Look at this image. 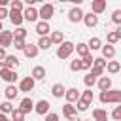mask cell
Returning a JSON list of instances; mask_svg holds the SVG:
<instances>
[{"instance_id": "bcb514c9", "label": "cell", "mask_w": 121, "mask_h": 121, "mask_svg": "<svg viewBox=\"0 0 121 121\" xmlns=\"http://www.w3.org/2000/svg\"><path fill=\"white\" fill-rule=\"evenodd\" d=\"M4 59H6V49H4V47H0V62H2Z\"/></svg>"}, {"instance_id": "9a60e30c", "label": "cell", "mask_w": 121, "mask_h": 121, "mask_svg": "<svg viewBox=\"0 0 121 121\" xmlns=\"http://www.w3.org/2000/svg\"><path fill=\"white\" fill-rule=\"evenodd\" d=\"M83 23H85V26L87 28H93V26H96L98 25V17L96 15H93V13H83V19H81Z\"/></svg>"}, {"instance_id": "c3c4849f", "label": "cell", "mask_w": 121, "mask_h": 121, "mask_svg": "<svg viewBox=\"0 0 121 121\" xmlns=\"http://www.w3.org/2000/svg\"><path fill=\"white\" fill-rule=\"evenodd\" d=\"M4 70H6V64H4V62H0V74H2Z\"/></svg>"}, {"instance_id": "44dd1931", "label": "cell", "mask_w": 121, "mask_h": 121, "mask_svg": "<svg viewBox=\"0 0 121 121\" xmlns=\"http://www.w3.org/2000/svg\"><path fill=\"white\" fill-rule=\"evenodd\" d=\"M23 53H25V57L34 59V57L38 55V47H36L34 43H26V45H25V49H23Z\"/></svg>"}, {"instance_id": "ac0fdd59", "label": "cell", "mask_w": 121, "mask_h": 121, "mask_svg": "<svg viewBox=\"0 0 121 121\" xmlns=\"http://www.w3.org/2000/svg\"><path fill=\"white\" fill-rule=\"evenodd\" d=\"M49 40H51V45H53V43H55V45H60V43L64 42V34H62L60 30H53L51 36H49Z\"/></svg>"}, {"instance_id": "277c9868", "label": "cell", "mask_w": 121, "mask_h": 121, "mask_svg": "<svg viewBox=\"0 0 121 121\" xmlns=\"http://www.w3.org/2000/svg\"><path fill=\"white\" fill-rule=\"evenodd\" d=\"M62 115L68 119V121H78V110L74 104H64L62 106Z\"/></svg>"}, {"instance_id": "7a4b0ae2", "label": "cell", "mask_w": 121, "mask_h": 121, "mask_svg": "<svg viewBox=\"0 0 121 121\" xmlns=\"http://www.w3.org/2000/svg\"><path fill=\"white\" fill-rule=\"evenodd\" d=\"M72 53H74V43L72 42H62L59 45V49H57V57L59 59H68Z\"/></svg>"}, {"instance_id": "1f68e13d", "label": "cell", "mask_w": 121, "mask_h": 121, "mask_svg": "<svg viewBox=\"0 0 121 121\" xmlns=\"http://www.w3.org/2000/svg\"><path fill=\"white\" fill-rule=\"evenodd\" d=\"M11 121H25V113H23L19 108H13V112H11Z\"/></svg>"}, {"instance_id": "d6a6232c", "label": "cell", "mask_w": 121, "mask_h": 121, "mask_svg": "<svg viewBox=\"0 0 121 121\" xmlns=\"http://www.w3.org/2000/svg\"><path fill=\"white\" fill-rule=\"evenodd\" d=\"M87 47H89V49H100V47H102L100 38H91V40H89V43H87Z\"/></svg>"}, {"instance_id": "3957f363", "label": "cell", "mask_w": 121, "mask_h": 121, "mask_svg": "<svg viewBox=\"0 0 121 121\" xmlns=\"http://www.w3.org/2000/svg\"><path fill=\"white\" fill-rule=\"evenodd\" d=\"M53 13H55V8H53V4H43L42 8H40V11H38V17L42 19V21H49L51 17H53Z\"/></svg>"}, {"instance_id": "db71d44e", "label": "cell", "mask_w": 121, "mask_h": 121, "mask_svg": "<svg viewBox=\"0 0 121 121\" xmlns=\"http://www.w3.org/2000/svg\"><path fill=\"white\" fill-rule=\"evenodd\" d=\"M8 121H9V119H8Z\"/></svg>"}, {"instance_id": "7402d4cb", "label": "cell", "mask_w": 121, "mask_h": 121, "mask_svg": "<svg viewBox=\"0 0 121 121\" xmlns=\"http://www.w3.org/2000/svg\"><path fill=\"white\" fill-rule=\"evenodd\" d=\"M100 49H102V59H104V60L115 57V47H113V45H102Z\"/></svg>"}, {"instance_id": "7bdbcfd3", "label": "cell", "mask_w": 121, "mask_h": 121, "mask_svg": "<svg viewBox=\"0 0 121 121\" xmlns=\"http://www.w3.org/2000/svg\"><path fill=\"white\" fill-rule=\"evenodd\" d=\"M70 70H72V72L81 70V62H79V60H72V62H70Z\"/></svg>"}, {"instance_id": "484cf974", "label": "cell", "mask_w": 121, "mask_h": 121, "mask_svg": "<svg viewBox=\"0 0 121 121\" xmlns=\"http://www.w3.org/2000/svg\"><path fill=\"white\" fill-rule=\"evenodd\" d=\"M93 60H95V57H93L91 53H89V55H85V57L79 60V62H81V70H89V68L93 66Z\"/></svg>"}, {"instance_id": "52a82bcc", "label": "cell", "mask_w": 121, "mask_h": 121, "mask_svg": "<svg viewBox=\"0 0 121 121\" xmlns=\"http://www.w3.org/2000/svg\"><path fill=\"white\" fill-rule=\"evenodd\" d=\"M91 9H93L91 13L98 17V13L106 11V0H93V2H91Z\"/></svg>"}, {"instance_id": "ab89813d", "label": "cell", "mask_w": 121, "mask_h": 121, "mask_svg": "<svg viewBox=\"0 0 121 121\" xmlns=\"http://www.w3.org/2000/svg\"><path fill=\"white\" fill-rule=\"evenodd\" d=\"M87 108H89V104H87V102H83L81 98H79V100L76 102V110H78V112H85Z\"/></svg>"}, {"instance_id": "816d5d0a", "label": "cell", "mask_w": 121, "mask_h": 121, "mask_svg": "<svg viewBox=\"0 0 121 121\" xmlns=\"http://www.w3.org/2000/svg\"><path fill=\"white\" fill-rule=\"evenodd\" d=\"M100 121H108V119H100Z\"/></svg>"}, {"instance_id": "83f0119b", "label": "cell", "mask_w": 121, "mask_h": 121, "mask_svg": "<svg viewBox=\"0 0 121 121\" xmlns=\"http://www.w3.org/2000/svg\"><path fill=\"white\" fill-rule=\"evenodd\" d=\"M74 49H76V53L83 59L85 55H89V47H87V43H78V45H74Z\"/></svg>"}, {"instance_id": "d590c367", "label": "cell", "mask_w": 121, "mask_h": 121, "mask_svg": "<svg viewBox=\"0 0 121 121\" xmlns=\"http://www.w3.org/2000/svg\"><path fill=\"white\" fill-rule=\"evenodd\" d=\"M11 45H13L15 49H21V51H23L26 43H25V40H21V38H13V42H11Z\"/></svg>"}, {"instance_id": "ee69618b", "label": "cell", "mask_w": 121, "mask_h": 121, "mask_svg": "<svg viewBox=\"0 0 121 121\" xmlns=\"http://www.w3.org/2000/svg\"><path fill=\"white\" fill-rule=\"evenodd\" d=\"M45 121H59L57 113H45Z\"/></svg>"}, {"instance_id": "e0dca14e", "label": "cell", "mask_w": 121, "mask_h": 121, "mask_svg": "<svg viewBox=\"0 0 121 121\" xmlns=\"http://www.w3.org/2000/svg\"><path fill=\"white\" fill-rule=\"evenodd\" d=\"M96 85H98V89H100V91H110V89H112V78L102 76V78L96 81Z\"/></svg>"}, {"instance_id": "4fadbf2b", "label": "cell", "mask_w": 121, "mask_h": 121, "mask_svg": "<svg viewBox=\"0 0 121 121\" xmlns=\"http://www.w3.org/2000/svg\"><path fill=\"white\" fill-rule=\"evenodd\" d=\"M19 110H21L25 115H26V113H30V112L34 110V102H32V98H28V96H26V98H23V100H21V104H19Z\"/></svg>"}, {"instance_id": "74e56055", "label": "cell", "mask_w": 121, "mask_h": 121, "mask_svg": "<svg viewBox=\"0 0 121 121\" xmlns=\"http://www.w3.org/2000/svg\"><path fill=\"white\" fill-rule=\"evenodd\" d=\"M83 83H85V85H87V87H89V89H91V87H93V85H95V83H96V78H93V76H91V74H87V76H85V78H83Z\"/></svg>"}, {"instance_id": "2e32d148", "label": "cell", "mask_w": 121, "mask_h": 121, "mask_svg": "<svg viewBox=\"0 0 121 121\" xmlns=\"http://www.w3.org/2000/svg\"><path fill=\"white\" fill-rule=\"evenodd\" d=\"M2 62L6 64V68H8V70H15V68L19 66V59H17L15 55H6V59H4Z\"/></svg>"}, {"instance_id": "6da1fadb", "label": "cell", "mask_w": 121, "mask_h": 121, "mask_svg": "<svg viewBox=\"0 0 121 121\" xmlns=\"http://www.w3.org/2000/svg\"><path fill=\"white\" fill-rule=\"evenodd\" d=\"M98 100L102 102V104H119L121 102V91H113V89H110V91H100V96H98Z\"/></svg>"}, {"instance_id": "cb8c5ba5", "label": "cell", "mask_w": 121, "mask_h": 121, "mask_svg": "<svg viewBox=\"0 0 121 121\" xmlns=\"http://www.w3.org/2000/svg\"><path fill=\"white\" fill-rule=\"evenodd\" d=\"M64 85L62 83H55L53 87H51V95L55 96V98H60V96H64Z\"/></svg>"}, {"instance_id": "d6986e66", "label": "cell", "mask_w": 121, "mask_h": 121, "mask_svg": "<svg viewBox=\"0 0 121 121\" xmlns=\"http://www.w3.org/2000/svg\"><path fill=\"white\" fill-rule=\"evenodd\" d=\"M119 38H121V28H117V30H113V32H108V36H106L108 45H115V43L119 42Z\"/></svg>"}, {"instance_id": "4dcf8cb0", "label": "cell", "mask_w": 121, "mask_h": 121, "mask_svg": "<svg viewBox=\"0 0 121 121\" xmlns=\"http://www.w3.org/2000/svg\"><path fill=\"white\" fill-rule=\"evenodd\" d=\"M79 98H81L83 102L91 104V102H93V98H95V95H93V91H91V89H87V91H83V95H79Z\"/></svg>"}, {"instance_id": "f1b7e54d", "label": "cell", "mask_w": 121, "mask_h": 121, "mask_svg": "<svg viewBox=\"0 0 121 121\" xmlns=\"http://www.w3.org/2000/svg\"><path fill=\"white\" fill-rule=\"evenodd\" d=\"M106 70H108L110 74H117V72L121 70V64H119L117 60H110V62L106 64Z\"/></svg>"}, {"instance_id": "b9f144b4", "label": "cell", "mask_w": 121, "mask_h": 121, "mask_svg": "<svg viewBox=\"0 0 121 121\" xmlns=\"http://www.w3.org/2000/svg\"><path fill=\"white\" fill-rule=\"evenodd\" d=\"M112 117H113L115 121H121V106H115V108H113V112H112Z\"/></svg>"}, {"instance_id": "f546056e", "label": "cell", "mask_w": 121, "mask_h": 121, "mask_svg": "<svg viewBox=\"0 0 121 121\" xmlns=\"http://www.w3.org/2000/svg\"><path fill=\"white\" fill-rule=\"evenodd\" d=\"M93 117H95V121L108 119V112H106V110H100V108H96V110H93Z\"/></svg>"}, {"instance_id": "8d00e7d4", "label": "cell", "mask_w": 121, "mask_h": 121, "mask_svg": "<svg viewBox=\"0 0 121 121\" xmlns=\"http://www.w3.org/2000/svg\"><path fill=\"white\" fill-rule=\"evenodd\" d=\"M9 6H11V9H15V11H23V9H25V6H23L21 0H13V2H9Z\"/></svg>"}, {"instance_id": "7dc6e473", "label": "cell", "mask_w": 121, "mask_h": 121, "mask_svg": "<svg viewBox=\"0 0 121 121\" xmlns=\"http://www.w3.org/2000/svg\"><path fill=\"white\" fill-rule=\"evenodd\" d=\"M9 4V0H0V8H6Z\"/></svg>"}, {"instance_id": "603a6c76", "label": "cell", "mask_w": 121, "mask_h": 121, "mask_svg": "<svg viewBox=\"0 0 121 121\" xmlns=\"http://www.w3.org/2000/svg\"><path fill=\"white\" fill-rule=\"evenodd\" d=\"M30 78H32L34 81H36V79H43V78H45V68H43V66H34Z\"/></svg>"}, {"instance_id": "e575fe53", "label": "cell", "mask_w": 121, "mask_h": 121, "mask_svg": "<svg viewBox=\"0 0 121 121\" xmlns=\"http://www.w3.org/2000/svg\"><path fill=\"white\" fill-rule=\"evenodd\" d=\"M11 34H13V38H21V40H25L28 32H26V28H23V26H17V30H15V32H11Z\"/></svg>"}, {"instance_id": "30bf717a", "label": "cell", "mask_w": 121, "mask_h": 121, "mask_svg": "<svg viewBox=\"0 0 121 121\" xmlns=\"http://www.w3.org/2000/svg\"><path fill=\"white\" fill-rule=\"evenodd\" d=\"M34 79L28 76V78H25V79H21V83H19V91H23V93H30L32 89H34Z\"/></svg>"}, {"instance_id": "4316f807", "label": "cell", "mask_w": 121, "mask_h": 121, "mask_svg": "<svg viewBox=\"0 0 121 121\" xmlns=\"http://www.w3.org/2000/svg\"><path fill=\"white\" fill-rule=\"evenodd\" d=\"M36 47H38V49H45V51H47V49L51 47V40H49V36H42V38L38 40V45H36Z\"/></svg>"}, {"instance_id": "f6af8a7d", "label": "cell", "mask_w": 121, "mask_h": 121, "mask_svg": "<svg viewBox=\"0 0 121 121\" xmlns=\"http://www.w3.org/2000/svg\"><path fill=\"white\" fill-rule=\"evenodd\" d=\"M6 17H8V9H6V8H0V21L6 19Z\"/></svg>"}, {"instance_id": "9c48e42d", "label": "cell", "mask_w": 121, "mask_h": 121, "mask_svg": "<svg viewBox=\"0 0 121 121\" xmlns=\"http://www.w3.org/2000/svg\"><path fill=\"white\" fill-rule=\"evenodd\" d=\"M49 108H51V104H49L47 100H38V102L34 104V112H36L38 115H45V113L49 112Z\"/></svg>"}, {"instance_id": "60d3db41", "label": "cell", "mask_w": 121, "mask_h": 121, "mask_svg": "<svg viewBox=\"0 0 121 121\" xmlns=\"http://www.w3.org/2000/svg\"><path fill=\"white\" fill-rule=\"evenodd\" d=\"M112 21H113L115 25H119V23H121V9H115V11L112 13Z\"/></svg>"}, {"instance_id": "681fc988", "label": "cell", "mask_w": 121, "mask_h": 121, "mask_svg": "<svg viewBox=\"0 0 121 121\" xmlns=\"http://www.w3.org/2000/svg\"><path fill=\"white\" fill-rule=\"evenodd\" d=\"M0 121H8V117H6L4 113H0Z\"/></svg>"}, {"instance_id": "5bb4252c", "label": "cell", "mask_w": 121, "mask_h": 121, "mask_svg": "<svg viewBox=\"0 0 121 121\" xmlns=\"http://www.w3.org/2000/svg\"><path fill=\"white\" fill-rule=\"evenodd\" d=\"M8 17H9V21H11L15 26H21V23H23V11L11 9V11H8Z\"/></svg>"}, {"instance_id": "d4e9b609", "label": "cell", "mask_w": 121, "mask_h": 121, "mask_svg": "<svg viewBox=\"0 0 121 121\" xmlns=\"http://www.w3.org/2000/svg\"><path fill=\"white\" fill-rule=\"evenodd\" d=\"M17 93H19V89H17L15 85H8V87L4 89V95H6V98H8V102H9V100H13V98L17 96Z\"/></svg>"}, {"instance_id": "ffe728a7", "label": "cell", "mask_w": 121, "mask_h": 121, "mask_svg": "<svg viewBox=\"0 0 121 121\" xmlns=\"http://www.w3.org/2000/svg\"><path fill=\"white\" fill-rule=\"evenodd\" d=\"M51 28H49V23H45V21H40V23H36V32L40 34V38L42 36H47V32H49Z\"/></svg>"}, {"instance_id": "f35d334b", "label": "cell", "mask_w": 121, "mask_h": 121, "mask_svg": "<svg viewBox=\"0 0 121 121\" xmlns=\"http://www.w3.org/2000/svg\"><path fill=\"white\" fill-rule=\"evenodd\" d=\"M93 66H95V68H102V70H104V68H106V60H104L102 57H100V59H95V60H93Z\"/></svg>"}, {"instance_id": "836d02e7", "label": "cell", "mask_w": 121, "mask_h": 121, "mask_svg": "<svg viewBox=\"0 0 121 121\" xmlns=\"http://www.w3.org/2000/svg\"><path fill=\"white\" fill-rule=\"evenodd\" d=\"M11 112H13L11 102H8V100H6V102H2V104H0V113H4V115H6V113H11Z\"/></svg>"}, {"instance_id": "8fae6325", "label": "cell", "mask_w": 121, "mask_h": 121, "mask_svg": "<svg viewBox=\"0 0 121 121\" xmlns=\"http://www.w3.org/2000/svg\"><path fill=\"white\" fill-rule=\"evenodd\" d=\"M64 96H66L68 104H74V102H78V100H79V91H78L76 87H70V89H66V91H64Z\"/></svg>"}, {"instance_id": "8992f818", "label": "cell", "mask_w": 121, "mask_h": 121, "mask_svg": "<svg viewBox=\"0 0 121 121\" xmlns=\"http://www.w3.org/2000/svg\"><path fill=\"white\" fill-rule=\"evenodd\" d=\"M36 19H38V9H36V8L28 6V8L23 9V21H30V23H34Z\"/></svg>"}, {"instance_id": "ba28073f", "label": "cell", "mask_w": 121, "mask_h": 121, "mask_svg": "<svg viewBox=\"0 0 121 121\" xmlns=\"http://www.w3.org/2000/svg\"><path fill=\"white\" fill-rule=\"evenodd\" d=\"M0 78H2L8 85H13V83L17 81V72H15V70H8V68H6V70L0 74Z\"/></svg>"}, {"instance_id": "5b68a950", "label": "cell", "mask_w": 121, "mask_h": 121, "mask_svg": "<svg viewBox=\"0 0 121 121\" xmlns=\"http://www.w3.org/2000/svg\"><path fill=\"white\" fill-rule=\"evenodd\" d=\"M83 19V11H81V8L79 6H74L70 11H68V21L70 23H79Z\"/></svg>"}, {"instance_id": "f5cc1de1", "label": "cell", "mask_w": 121, "mask_h": 121, "mask_svg": "<svg viewBox=\"0 0 121 121\" xmlns=\"http://www.w3.org/2000/svg\"><path fill=\"white\" fill-rule=\"evenodd\" d=\"M85 121H91V119H85Z\"/></svg>"}, {"instance_id": "7c38bea8", "label": "cell", "mask_w": 121, "mask_h": 121, "mask_svg": "<svg viewBox=\"0 0 121 121\" xmlns=\"http://www.w3.org/2000/svg\"><path fill=\"white\" fill-rule=\"evenodd\" d=\"M13 42V34L9 30H2L0 32V47H9Z\"/></svg>"}, {"instance_id": "f907efd6", "label": "cell", "mask_w": 121, "mask_h": 121, "mask_svg": "<svg viewBox=\"0 0 121 121\" xmlns=\"http://www.w3.org/2000/svg\"><path fill=\"white\" fill-rule=\"evenodd\" d=\"M2 30H4V28H2V21H0V32H2Z\"/></svg>"}]
</instances>
